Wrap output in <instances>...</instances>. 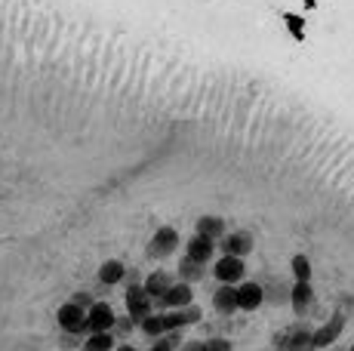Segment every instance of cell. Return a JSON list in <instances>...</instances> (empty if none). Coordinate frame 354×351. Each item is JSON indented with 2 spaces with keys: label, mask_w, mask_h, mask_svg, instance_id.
I'll use <instances>...</instances> for the list:
<instances>
[{
  "label": "cell",
  "mask_w": 354,
  "mask_h": 351,
  "mask_svg": "<svg viewBox=\"0 0 354 351\" xmlns=\"http://www.w3.org/2000/svg\"><path fill=\"white\" fill-rule=\"evenodd\" d=\"M262 302H265V287L262 283H256V281L237 283V305H241V312H256Z\"/></svg>",
  "instance_id": "cell-13"
},
{
  "label": "cell",
  "mask_w": 354,
  "mask_h": 351,
  "mask_svg": "<svg viewBox=\"0 0 354 351\" xmlns=\"http://www.w3.org/2000/svg\"><path fill=\"white\" fill-rule=\"evenodd\" d=\"M80 339H84V336H74V333H65L62 336V339H59V345H62V348H74V345H77V342ZM80 345H84V342H80Z\"/></svg>",
  "instance_id": "cell-24"
},
{
  "label": "cell",
  "mask_w": 354,
  "mask_h": 351,
  "mask_svg": "<svg viewBox=\"0 0 354 351\" xmlns=\"http://www.w3.org/2000/svg\"><path fill=\"white\" fill-rule=\"evenodd\" d=\"M86 317H90V312L86 308H80V305H74L71 299L65 302V305H59V312H56V321H59V327H62V333H74V336H90V330H86Z\"/></svg>",
  "instance_id": "cell-4"
},
{
  "label": "cell",
  "mask_w": 354,
  "mask_h": 351,
  "mask_svg": "<svg viewBox=\"0 0 354 351\" xmlns=\"http://www.w3.org/2000/svg\"><path fill=\"white\" fill-rule=\"evenodd\" d=\"M348 351H354V342H351V348H348Z\"/></svg>",
  "instance_id": "cell-28"
},
{
  "label": "cell",
  "mask_w": 354,
  "mask_h": 351,
  "mask_svg": "<svg viewBox=\"0 0 354 351\" xmlns=\"http://www.w3.org/2000/svg\"><path fill=\"white\" fill-rule=\"evenodd\" d=\"M203 351H234V345L222 336H209V339H203Z\"/></svg>",
  "instance_id": "cell-22"
},
{
  "label": "cell",
  "mask_w": 354,
  "mask_h": 351,
  "mask_svg": "<svg viewBox=\"0 0 354 351\" xmlns=\"http://www.w3.org/2000/svg\"><path fill=\"white\" fill-rule=\"evenodd\" d=\"M173 283H176V274L173 272H167V268H154V272L148 274L145 281H142V287L148 290V296H151V299H160V296L167 293Z\"/></svg>",
  "instance_id": "cell-15"
},
{
  "label": "cell",
  "mask_w": 354,
  "mask_h": 351,
  "mask_svg": "<svg viewBox=\"0 0 354 351\" xmlns=\"http://www.w3.org/2000/svg\"><path fill=\"white\" fill-rule=\"evenodd\" d=\"M127 281V265L120 259H108L102 262L99 268V283H105V287H118V283Z\"/></svg>",
  "instance_id": "cell-17"
},
{
  "label": "cell",
  "mask_w": 354,
  "mask_h": 351,
  "mask_svg": "<svg viewBox=\"0 0 354 351\" xmlns=\"http://www.w3.org/2000/svg\"><path fill=\"white\" fill-rule=\"evenodd\" d=\"M80 351H114V336L111 333H90L84 339Z\"/></svg>",
  "instance_id": "cell-19"
},
{
  "label": "cell",
  "mask_w": 354,
  "mask_h": 351,
  "mask_svg": "<svg viewBox=\"0 0 354 351\" xmlns=\"http://www.w3.org/2000/svg\"><path fill=\"white\" fill-rule=\"evenodd\" d=\"M176 249H179V231L169 225L158 228L154 238L148 240V256H151V259H167V256H173Z\"/></svg>",
  "instance_id": "cell-7"
},
{
  "label": "cell",
  "mask_w": 354,
  "mask_h": 351,
  "mask_svg": "<svg viewBox=\"0 0 354 351\" xmlns=\"http://www.w3.org/2000/svg\"><path fill=\"white\" fill-rule=\"evenodd\" d=\"M201 317H203V312L197 305L173 308V312H154L139 330L154 342V339H160V336H167V333H176V330H185V327H192V323H201Z\"/></svg>",
  "instance_id": "cell-1"
},
{
  "label": "cell",
  "mask_w": 354,
  "mask_h": 351,
  "mask_svg": "<svg viewBox=\"0 0 354 351\" xmlns=\"http://www.w3.org/2000/svg\"><path fill=\"white\" fill-rule=\"evenodd\" d=\"M274 351H287V348H274Z\"/></svg>",
  "instance_id": "cell-27"
},
{
  "label": "cell",
  "mask_w": 354,
  "mask_h": 351,
  "mask_svg": "<svg viewBox=\"0 0 354 351\" xmlns=\"http://www.w3.org/2000/svg\"><path fill=\"white\" fill-rule=\"evenodd\" d=\"M114 321H118L114 308L108 305V302H96V305L90 308V317H86V330H90V333H111Z\"/></svg>",
  "instance_id": "cell-11"
},
{
  "label": "cell",
  "mask_w": 354,
  "mask_h": 351,
  "mask_svg": "<svg viewBox=\"0 0 354 351\" xmlns=\"http://www.w3.org/2000/svg\"><path fill=\"white\" fill-rule=\"evenodd\" d=\"M290 305H292V312H296L299 317L311 314V308H315V287H311V281H292Z\"/></svg>",
  "instance_id": "cell-10"
},
{
  "label": "cell",
  "mask_w": 354,
  "mask_h": 351,
  "mask_svg": "<svg viewBox=\"0 0 354 351\" xmlns=\"http://www.w3.org/2000/svg\"><path fill=\"white\" fill-rule=\"evenodd\" d=\"M136 327H139V323H136V321H133V317H129V314H118V321H114V330H111V336H114V339H127V336L133 333Z\"/></svg>",
  "instance_id": "cell-21"
},
{
  "label": "cell",
  "mask_w": 354,
  "mask_h": 351,
  "mask_svg": "<svg viewBox=\"0 0 354 351\" xmlns=\"http://www.w3.org/2000/svg\"><path fill=\"white\" fill-rule=\"evenodd\" d=\"M342 330H345V312L336 308V312L326 317V323H321V327L315 330V348H330L333 342L342 336Z\"/></svg>",
  "instance_id": "cell-8"
},
{
  "label": "cell",
  "mask_w": 354,
  "mask_h": 351,
  "mask_svg": "<svg viewBox=\"0 0 354 351\" xmlns=\"http://www.w3.org/2000/svg\"><path fill=\"white\" fill-rule=\"evenodd\" d=\"M290 268H292V278L296 281H311V259L308 256H292V262H290Z\"/></svg>",
  "instance_id": "cell-20"
},
{
  "label": "cell",
  "mask_w": 354,
  "mask_h": 351,
  "mask_svg": "<svg viewBox=\"0 0 354 351\" xmlns=\"http://www.w3.org/2000/svg\"><path fill=\"white\" fill-rule=\"evenodd\" d=\"M194 234H203V238H209V240H216V244H219V240L228 234V225H225V219H222V216L207 213V216H201V219H197Z\"/></svg>",
  "instance_id": "cell-14"
},
{
  "label": "cell",
  "mask_w": 354,
  "mask_h": 351,
  "mask_svg": "<svg viewBox=\"0 0 354 351\" xmlns=\"http://www.w3.org/2000/svg\"><path fill=\"white\" fill-rule=\"evenodd\" d=\"M176 274H179V281L182 283H194L197 281H203V265H197V262H192V259H185L182 256V262H179V268H176Z\"/></svg>",
  "instance_id": "cell-18"
},
{
  "label": "cell",
  "mask_w": 354,
  "mask_h": 351,
  "mask_svg": "<svg viewBox=\"0 0 354 351\" xmlns=\"http://www.w3.org/2000/svg\"><path fill=\"white\" fill-rule=\"evenodd\" d=\"M179 351H203V342H197V339H192V342H185Z\"/></svg>",
  "instance_id": "cell-25"
},
{
  "label": "cell",
  "mask_w": 354,
  "mask_h": 351,
  "mask_svg": "<svg viewBox=\"0 0 354 351\" xmlns=\"http://www.w3.org/2000/svg\"><path fill=\"white\" fill-rule=\"evenodd\" d=\"M216 256V240L203 238V234H192L185 244V259L197 262V265H207V262H213Z\"/></svg>",
  "instance_id": "cell-12"
},
{
  "label": "cell",
  "mask_w": 354,
  "mask_h": 351,
  "mask_svg": "<svg viewBox=\"0 0 354 351\" xmlns=\"http://www.w3.org/2000/svg\"><path fill=\"white\" fill-rule=\"evenodd\" d=\"M188 305H194V287L182 281H176L160 299H154V312H173V308H188Z\"/></svg>",
  "instance_id": "cell-5"
},
{
  "label": "cell",
  "mask_w": 354,
  "mask_h": 351,
  "mask_svg": "<svg viewBox=\"0 0 354 351\" xmlns=\"http://www.w3.org/2000/svg\"><path fill=\"white\" fill-rule=\"evenodd\" d=\"M213 278L219 283H231V287H237V283H243V278H247V262L237 259V256L222 253L219 259L213 262Z\"/></svg>",
  "instance_id": "cell-6"
},
{
  "label": "cell",
  "mask_w": 354,
  "mask_h": 351,
  "mask_svg": "<svg viewBox=\"0 0 354 351\" xmlns=\"http://www.w3.org/2000/svg\"><path fill=\"white\" fill-rule=\"evenodd\" d=\"M274 348H287V351H317L315 348V330L308 323H292V327L281 330L274 336Z\"/></svg>",
  "instance_id": "cell-2"
},
{
  "label": "cell",
  "mask_w": 354,
  "mask_h": 351,
  "mask_svg": "<svg viewBox=\"0 0 354 351\" xmlns=\"http://www.w3.org/2000/svg\"><path fill=\"white\" fill-rule=\"evenodd\" d=\"M127 314L133 317V321L139 323V327L154 314V299L148 296V290L142 287L139 281L129 283V290H127Z\"/></svg>",
  "instance_id": "cell-3"
},
{
  "label": "cell",
  "mask_w": 354,
  "mask_h": 351,
  "mask_svg": "<svg viewBox=\"0 0 354 351\" xmlns=\"http://www.w3.org/2000/svg\"><path fill=\"white\" fill-rule=\"evenodd\" d=\"M114 351H139V348H136V345H127V342H124V345H118Z\"/></svg>",
  "instance_id": "cell-26"
},
{
  "label": "cell",
  "mask_w": 354,
  "mask_h": 351,
  "mask_svg": "<svg viewBox=\"0 0 354 351\" xmlns=\"http://www.w3.org/2000/svg\"><path fill=\"white\" fill-rule=\"evenodd\" d=\"M213 308L219 314H234L241 312V305H237V287H231V283H222V287H216L213 293Z\"/></svg>",
  "instance_id": "cell-16"
},
{
  "label": "cell",
  "mask_w": 354,
  "mask_h": 351,
  "mask_svg": "<svg viewBox=\"0 0 354 351\" xmlns=\"http://www.w3.org/2000/svg\"><path fill=\"white\" fill-rule=\"evenodd\" d=\"M222 244V253L225 256H237V259H247L250 253H253V247H256V238H253V231H231L225 234V238L219 240Z\"/></svg>",
  "instance_id": "cell-9"
},
{
  "label": "cell",
  "mask_w": 354,
  "mask_h": 351,
  "mask_svg": "<svg viewBox=\"0 0 354 351\" xmlns=\"http://www.w3.org/2000/svg\"><path fill=\"white\" fill-rule=\"evenodd\" d=\"M71 302H74V305H80V308H86V312H90V308L96 305V302H93V296H90V293H77V296H74Z\"/></svg>",
  "instance_id": "cell-23"
}]
</instances>
